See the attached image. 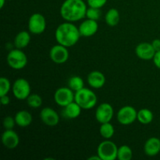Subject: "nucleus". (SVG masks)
<instances>
[{
    "label": "nucleus",
    "instance_id": "obj_34",
    "mask_svg": "<svg viewBox=\"0 0 160 160\" xmlns=\"http://www.w3.org/2000/svg\"><path fill=\"white\" fill-rule=\"evenodd\" d=\"M89 160H92V159H96V160H101V159H100L99 156L97 155V156H91V157L88 158Z\"/></svg>",
    "mask_w": 160,
    "mask_h": 160
},
{
    "label": "nucleus",
    "instance_id": "obj_7",
    "mask_svg": "<svg viewBox=\"0 0 160 160\" xmlns=\"http://www.w3.org/2000/svg\"><path fill=\"white\" fill-rule=\"evenodd\" d=\"M75 93L69 87L58 88L54 94V101L58 106L65 107L74 101Z\"/></svg>",
    "mask_w": 160,
    "mask_h": 160
},
{
    "label": "nucleus",
    "instance_id": "obj_25",
    "mask_svg": "<svg viewBox=\"0 0 160 160\" xmlns=\"http://www.w3.org/2000/svg\"><path fill=\"white\" fill-rule=\"evenodd\" d=\"M84 81H83V79L81 77L73 76L69 79L68 87L74 92H78V91L81 90V88H84Z\"/></svg>",
    "mask_w": 160,
    "mask_h": 160
},
{
    "label": "nucleus",
    "instance_id": "obj_29",
    "mask_svg": "<svg viewBox=\"0 0 160 160\" xmlns=\"http://www.w3.org/2000/svg\"><path fill=\"white\" fill-rule=\"evenodd\" d=\"M17 124L15 121V118L7 116L3 120V127L6 130H11L14 128V126Z\"/></svg>",
    "mask_w": 160,
    "mask_h": 160
},
{
    "label": "nucleus",
    "instance_id": "obj_35",
    "mask_svg": "<svg viewBox=\"0 0 160 160\" xmlns=\"http://www.w3.org/2000/svg\"><path fill=\"white\" fill-rule=\"evenodd\" d=\"M6 1V0H0V8H1V9H2V8H3V6H4Z\"/></svg>",
    "mask_w": 160,
    "mask_h": 160
},
{
    "label": "nucleus",
    "instance_id": "obj_12",
    "mask_svg": "<svg viewBox=\"0 0 160 160\" xmlns=\"http://www.w3.org/2000/svg\"><path fill=\"white\" fill-rule=\"evenodd\" d=\"M156 52V50L153 48L152 43H148V42H142L138 44L135 48L136 56L139 59H143V60L152 59Z\"/></svg>",
    "mask_w": 160,
    "mask_h": 160
},
{
    "label": "nucleus",
    "instance_id": "obj_31",
    "mask_svg": "<svg viewBox=\"0 0 160 160\" xmlns=\"http://www.w3.org/2000/svg\"><path fill=\"white\" fill-rule=\"evenodd\" d=\"M152 60H153V62H154L155 66H156L157 68L160 69V51L156 52L154 57H153Z\"/></svg>",
    "mask_w": 160,
    "mask_h": 160
},
{
    "label": "nucleus",
    "instance_id": "obj_21",
    "mask_svg": "<svg viewBox=\"0 0 160 160\" xmlns=\"http://www.w3.org/2000/svg\"><path fill=\"white\" fill-rule=\"evenodd\" d=\"M120 12L115 8H111L106 12L105 16L106 23L110 27H115L120 22Z\"/></svg>",
    "mask_w": 160,
    "mask_h": 160
},
{
    "label": "nucleus",
    "instance_id": "obj_14",
    "mask_svg": "<svg viewBox=\"0 0 160 160\" xmlns=\"http://www.w3.org/2000/svg\"><path fill=\"white\" fill-rule=\"evenodd\" d=\"M40 118L45 125L55 127L59 123V117L56 110L50 107H45L40 112Z\"/></svg>",
    "mask_w": 160,
    "mask_h": 160
},
{
    "label": "nucleus",
    "instance_id": "obj_19",
    "mask_svg": "<svg viewBox=\"0 0 160 160\" xmlns=\"http://www.w3.org/2000/svg\"><path fill=\"white\" fill-rule=\"evenodd\" d=\"M30 33V31L28 32L26 31H22L16 35L14 38V45L16 48L23 49L29 45L31 38Z\"/></svg>",
    "mask_w": 160,
    "mask_h": 160
},
{
    "label": "nucleus",
    "instance_id": "obj_20",
    "mask_svg": "<svg viewBox=\"0 0 160 160\" xmlns=\"http://www.w3.org/2000/svg\"><path fill=\"white\" fill-rule=\"evenodd\" d=\"M63 114L68 119H76L81 115L82 108L75 101L63 107Z\"/></svg>",
    "mask_w": 160,
    "mask_h": 160
},
{
    "label": "nucleus",
    "instance_id": "obj_3",
    "mask_svg": "<svg viewBox=\"0 0 160 160\" xmlns=\"http://www.w3.org/2000/svg\"><path fill=\"white\" fill-rule=\"evenodd\" d=\"M74 101L82 108V109H91L97 104L98 98L93 91L83 88L75 92Z\"/></svg>",
    "mask_w": 160,
    "mask_h": 160
},
{
    "label": "nucleus",
    "instance_id": "obj_8",
    "mask_svg": "<svg viewBox=\"0 0 160 160\" xmlns=\"http://www.w3.org/2000/svg\"><path fill=\"white\" fill-rule=\"evenodd\" d=\"M28 31L34 34H41L45 31L46 20L42 13H34L28 20Z\"/></svg>",
    "mask_w": 160,
    "mask_h": 160
},
{
    "label": "nucleus",
    "instance_id": "obj_6",
    "mask_svg": "<svg viewBox=\"0 0 160 160\" xmlns=\"http://www.w3.org/2000/svg\"><path fill=\"white\" fill-rule=\"evenodd\" d=\"M30 83L25 78H17L12 84V94L18 100H25L31 95Z\"/></svg>",
    "mask_w": 160,
    "mask_h": 160
},
{
    "label": "nucleus",
    "instance_id": "obj_15",
    "mask_svg": "<svg viewBox=\"0 0 160 160\" xmlns=\"http://www.w3.org/2000/svg\"><path fill=\"white\" fill-rule=\"evenodd\" d=\"M79 31L81 37H92L95 35L98 29V24L97 20L87 19L84 20L79 26Z\"/></svg>",
    "mask_w": 160,
    "mask_h": 160
},
{
    "label": "nucleus",
    "instance_id": "obj_32",
    "mask_svg": "<svg viewBox=\"0 0 160 160\" xmlns=\"http://www.w3.org/2000/svg\"><path fill=\"white\" fill-rule=\"evenodd\" d=\"M0 97H1L0 100H1V103L2 106H8L9 104V102H10V98H9V97L7 95H2V96Z\"/></svg>",
    "mask_w": 160,
    "mask_h": 160
},
{
    "label": "nucleus",
    "instance_id": "obj_16",
    "mask_svg": "<svg viewBox=\"0 0 160 160\" xmlns=\"http://www.w3.org/2000/svg\"><path fill=\"white\" fill-rule=\"evenodd\" d=\"M87 80L89 85L95 89L101 88L106 84V77L98 70L90 72L88 75Z\"/></svg>",
    "mask_w": 160,
    "mask_h": 160
},
{
    "label": "nucleus",
    "instance_id": "obj_22",
    "mask_svg": "<svg viewBox=\"0 0 160 160\" xmlns=\"http://www.w3.org/2000/svg\"><path fill=\"white\" fill-rule=\"evenodd\" d=\"M153 112H152L150 109L144 108V109H141L138 112V117L137 120H138L139 123L142 124L147 125L149 124L152 122L153 120Z\"/></svg>",
    "mask_w": 160,
    "mask_h": 160
},
{
    "label": "nucleus",
    "instance_id": "obj_30",
    "mask_svg": "<svg viewBox=\"0 0 160 160\" xmlns=\"http://www.w3.org/2000/svg\"><path fill=\"white\" fill-rule=\"evenodd\" d=\"M107 2V0H88V5L89 7L101 9Z\"/></svg>",
    "mask_w": 160,
    "mask_h": 160
},
{
    "label": "nucleus",
    "instance_id": "obj_5",
    "mask_svg": "<svg viewBox=\"0 0 160 160\" xmlns=\"http://www.w3.org/2000/svg\"><path fill=\"white\" fill-rule=\"evenodd\" d=\"M7 63L13 70H22L28 64V57L22 49H12L8 53L6 57Z\"/></svg>",
    "mask_w": 160,
    "mask_h": 160
},
{
    "label": "nucleus",
    "instance_id": "obj_28",
    "mask_svg": "<svg viewBox=\"0 0 160 160\" xmlns=\"http://www.w3.org/2000/svg\"><path fill=\"white\" fill-rule=\"evenodd\" d=\"M100 16H101L100 9H97V8L93 7L88 8L87 12H86V17H87V19L98 20L100 18Z\"/></svg>",
    "mask_w": 160,
    "mask_h": 160
},
{
    "label": "nucleus",
    "instance_id": "obj_4",
    "mask_svg": "<svg viewBox=\"0 0 160 160\" xmlns=\"http://www.w3.org/2000/svg\"><path fill=\"white\" fill-rule=\"evenodd\" d=\"M118 147L109 139H106L98 145L97 148V155L101 160H115L117 159Z\"/></svg>",
    "mask_w": 160,
    "mask_h": 160
},
{
    "label": "nucleus",
    "instance_id": "obj_27",
    "mask_svg": "<svg viewBox=\"0 0 160 160\" xmlns=\"http://www.w3.org/2000/svg\"><path fill=\"white\" fill-rule=\"evenodd\" d=\"M11 88V84L7 78L2 77L0 78V96L6 95L9 93Z\"/></svg>",
    "mask_w": 160,
    "mask_h": 160
},
{
    "label": "nucleus",
    "instance_id": "obj_17",
    "mask_svg": "<svg viewBox=\"0 0 160 160\" xmlns=\"http://www.w3.org/2000/svg\"><path fill=\"white\" fill-rule=\"evenodd\" d=\"M144 151L150 157L157 156L160 152V139L156 137L148 138L144 145Z\"/></svg>",
    "mask_w": 160,
    "mask_h": 160
},
{
    "label": "nucleus",
    "instance_id": "obj_26",
    "mask_svg": "<svg viewBox=\"0 0 160 160\" xmlns=\"http://www.w3.org/2000/svg\"><path fill=\"white\" fill-rule=\"evenodd\" d=\"M26 100L28 106L33 109H37V108L41 107L42 102H43L42 97L37 94H31Z\"/></svg>",
    "mask_w": 160,
    "mask_h": 160
},
{
    "label": "nucleus",
    "instance_id": "obj_18",
    "mask_svg": "<svg viewBox=\"0 0 160 160\" xmlns=\"http://www.w3.org/2000/svg\"><path fill=\"white\" fill-rule=\"evenodd\" d=\"M15 121L17 126L20 128H26V127L30 126L32 123V115L31 112L26 110H20L16 113Z\"/></svg>",
    "mask_w": 160,
    "mask_h": 160
},
{
    "label": "nucleus",
    "instance_id": "obj_11",
    "mask_svg": "<svg viewBox=\"0 0 160 160\" xmlns=\"http://www.w3.org/2000/svg\"><path fill=\"white\" fill-rule=\"evenodd\" d=\"M114 110L109 103H101L95 110V119L99 123L110 122L113 117Z\"/></svg>",
    "mask_w": 160,
    "mask_h": 160
},
{
    "label": "nucleus",
    "instance_id": "obj_10",
    "mask_svg": "<svg viewBox=\"0 0 160 160\" xmlns=\"http://www.w3.org/2000/svg\"><path fill=\"white\" fill-rule=\"evenodd\" d=\"M69 51L67 47L57 44L53 45L49 51L50 59L53 62L57 64H62L69 59Z\"/></svg>",
    "mask_w": 160,
    "mask_h": 160
},
{
    "label": "nucleus",
    "instance_id": "obj_24",
    "mask_svg": "<svg viewBox=\"0 0 160 160\" xmlns=\"http://www.w3.org/2000/svg\"><path fill=\"white\" fill-rule=\"evenodd\" d=\"M132 157V149L128 145H123L119 147L117 152V159L119 160H131Z\"/></svg>",
    "mask_w": 160,
    "mask_h": 160
},
{
    "label": "nucleus",
    "instance_id": "obj_1",
    "mask_svg": "<svg viewBox=\"0 0 160 160\" xmlns=\"http://www.w3.org/2000/svg\"><path fill=\"white\" fill-rule=\"evenodd\" d=\"M87 5L83 0H65L60 7V16L68 22H76L86 17Z\"/></svg>",
    "mask_w": 160,
    "mask_h": 160
},
{
    "label": "nucleus",
    "instance_id": "obj_9",
    "mask_svg": "<svg viewBox=\"0 0 160 160\" xmlns=\"http://www.w3.org/2000/svg\"><path fill=\"white\" fill-rule=\"evenodd\" d=\"M138 117V112L131 106H125L120 109L117 114V119L122 125H130L134 123Z\"/></svg>",
    "mask_w": 160,
    "mask_h": 160
},
{
    "label": "nucleus",
    "instance_id": "obj_2",
    "mask_svg": "<svg viewBox=\"0 0 160 160\" xmlns=\"http://www.w3.org/2000/svg\"><path fill=\"white\" fill-rule=\"evenodd\" d=\"M79 28L72 22H65L58 26L55 32V38L58 44L71 47L78 43L81 38Z\"/></svg>",
    "mask_w": 160,
    "mask_h": 160
},
{
    "label": "nucleus",
    "instance_id": "obj_23",
    "mask_svg": "<svg viewBox=\"0 0 160 160\" xmlns=\"http://www.w3.org/2000/svg\"><path fill=\"white\" fill-rule=\"evenodd\" d=\"M99 132L103 138L110 139L114 135L115 129H114L113 125L110 123V122H108V123H101Z\"/></svg>",
    "mask_w": 160,
    "mask_h": 160
},
{
    "label": "nucleus",
    "instance_id": "obj_13",
    "mask_svg": "<svg viewBox=\"0 0 160 160\" xmlns=\"http://www.w3.org/2000/svg\"><path fill=\"white\" fill-rule=\"evenodd\" d=\"M2 143L7 149H14L20 143V138L13 130H6L2 134Z\"/></svg>",
    "mask_w": 160,
    "mask_h": 160
},
{
    "label": "nucleus",
    "instance_id": "obj_33",
    "mask_svg": "<svg viewBox=\"0 0 160 160\" xmlns=\"http://www.w3.org/2000/svg\"><path fill=\"white\" fill-rule=\"evenodd\" d=\"M152 45L153 48L156 50V52L160 51V39H154V40L152 41Z\"/></svg>",
    "mask_w": 160,
    "mask_h": 160
}]
</instances>
